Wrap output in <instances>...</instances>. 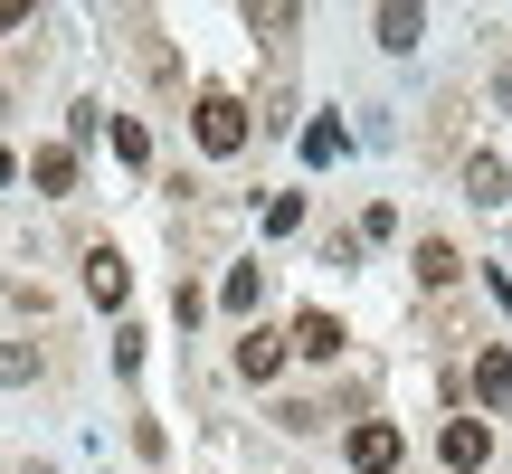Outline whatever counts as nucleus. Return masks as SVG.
Instances as JSON below:
<instances>
[{
    "label": "nucleus",
    "mask_w": 512,
    "mask_h": 474,
    "mask_svg": "<svg viewBox=\"0 0 512 474\" xmlns=\"http://www.w3.org/2000/svg\"><path fill=\"white\" fill-rule=\"evenodd\" d=\"M370 29H380V48H418V29H427V10H418V0H389V10L370 19Z\"/></svg>",
    "instance_id": "7"
},
{
    "label": "nucleus",
    "mask_w": 512,
    "mask_h": 474,
    "mask_svg": "<svg viewBox=\"0 0 512 474\" xmlns=\"http://www.w3.org/2000/svg\"><path fill=\"white\" fill-rule=\"evenodd\" d=\"M190 133H200V152H247V105L209 86L200 105H190Z\"/></svg>",
    "instance_id": "1"
},
{
    "label": "nucleus",
    "mask_w": 512,
    "mask_h": 474,
    "mask_svg": "<svg viewBox=\"0 0 512 474\" xmlns=\"http://www.w3.org/2000/svg\"><path fill=\"white\" fill-rule=\"evenodd\" d=\"M86 294H95V304H124V294H133V275H124V256H114V247L86 256Z\"/></svg>",
    "instance_id": "5"
},
{
    "label": "nucleus",
    "mask_w": 512,
    "mask_h": 474,
    "mask_svg": "<svg viewBox=\"0 0 512 474\" xmlns=\"http://www.w3.org/2000/svg\"><path fill=\"white\" fill-rule=\"evenodd\" d=\"M294 351H304V361H332V351H342V323H332V313H304V323H294Z\"/></svg>",
    "instance_id": "8"
},
{
    "label": "nucleus",
    "mask_w": 512,
    "mask_h": 474,
    "mask_svg": "<svg viewBox=\"0 0 512 474\" xmlns=\"http://www.w3.org/2000/svg\"><path fill=\"white\" fill-rule=\"evenodd\" d=\"M456 275H465V256L446 247V237H418V285H427V294H446Z\"/></svg>",
    "instance_id": "6"
},
{
    "label": "nucleus",
    "mask_w": 512,
    "mask_h": 474,
    "mask_svg": "<svg viewBox=\"0 0 512 474\" xmlns=\"http://www.w3.org/2000/svg\"><path fill=\"white\" fill-rule=\"evenodd\" d=\"M389 465H399V427L361 418V427H351V474H389Z\"/></svg>",
    "instance_id": "3"
},
{
    "label": "nucleus",
    "mask_w": 512,
    "mask_h": 474,
    "mask_svg": "<svg viewBox=\"0 0 512 474\" xmlns=\"http://www.w3.org/2000/svg\"><path fill=\"white\" fill-rule=\"evenodd\" d=\"M238 370H247V380H275V370H285V342H275V332H247V342H238Z\"/></svg>",
    "instance_id": "9"
},
{
    "label": "nucleus",
    "mask_w": 512,
    "mask_h": 474,
    "mask_svg": "<svg viewBox=\"0 0 512 474\" xmlns=\"http://www.w3.org/2000/svg\"><path fill=\"white\" fill-rule=\"evenodd\" d=\"M475 399H484V408H512V351H503V342L475 351Z\"/></svg>",
    "instance_id": "4"
},
{
    "label": "nucleus",
    "mask_w": 512,
    "mask_h": 474,
    "mask_svg": "<svg viewBox=\"0 0 512 474\" xmlns=\"http://www.w3.org/2000/svg\"><path fill=\"white\" fill-rule=\"evenodd\" d=\"M29 181L48 190V200H57V190H76V152H67V143H57V152H38V162H29Z\"/></svg>",
    "instance_id": "10"
},
{
    "label": "nucleus",
    "mask_w": 512,
    "mask_h": 474,
    "mask_svg": "<svg viewBox=\"0 0 512 474\" xmlns=\"http://www.w3.org/2000/svg\"><path fill=\"white\" fill-rule=\"evenodd\" d=\"M294 219H304V200H294V190H275V200H266V237H285Z\"/></svg>",
    "instance_id": "13"
},
{
    "label": "nucleus",
    "mask_w": 512,
    "mask_h": 474,
    "mask_svg": "<svg viewBox=\"0 0 512 474\" xmlns=\"http://www.w3.org/2000/svg\"><path fill=\"white\" fill-rule=\"evenodd\" d=\"M465 190H475V200H484V209H494V200H503V190H512V181H503V162H494V152H475V162H465Z\"/></svg>",
    "instance_id": "11"
},
{
    "label": "nucleus",
    "mask_w": 512,
    "mask_h": 474,
    "mask_svg": "<svg viewBox=\"0 0 512 474\" xmlns=\"http://www.w3.org/2000/svg\"><path fill=\"white\" fill-rule=\"evenodd\" d=\"M256 294H266V275H256V266H238V275L219 285V304H228V313H256Z\"/></svg>",
    "instance_id": "12"
},
{
    "label": "nucleus",
    "mask_w": 512,
    "mask_h": 474,
    "mask_svg": "<svg viewBox=\"0 0 512 474\" xmlns=\"http://www.w3.org/2000/svg\"><path fill=\"white\" fill-rule=\"evenodd\" d=\"M484 456H494V427H484V418H446V437H437V465H446V474H475Z\"/></svg>",
    "instance_id": "2"
}]
</instances>
